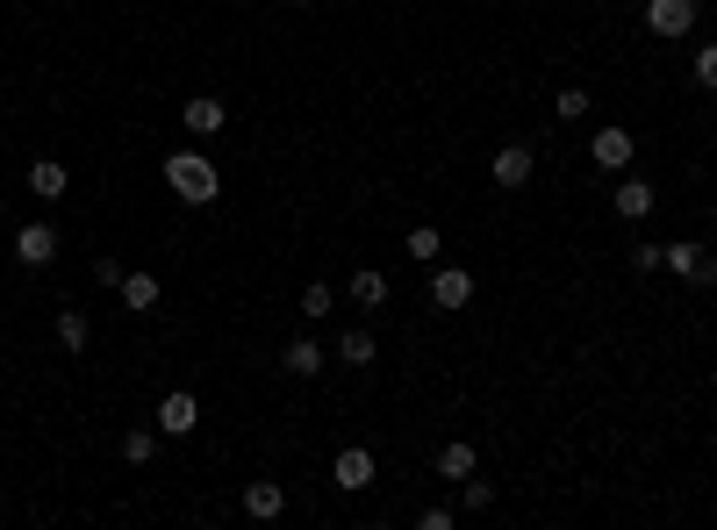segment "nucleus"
<instances>
[{
    "mask_svg": "<svg viewBox=\"0 0 717 530\" xmlns=\"http://www.w3.org/2000/svg\"><path fill=\"white\" fill-rule=\"evenodd\" d=\"M166 187L180 194V201H187V208H208V201H216V194H222V172L208 165L202 151H172V158H166Z\"/></svg>",
    "mask_w": 717,
    "mask_h": 530,
    "instance_id": "obj_1",
    "label": "nucleus"
},
{
    "mask_svg": "<svg viewBox=\"0 0 717 530\" xmlns=\"http://www.w3.org/2000/svg\"><path fill=\"white\" fill-rule=\"evenodd\" d=\"M703 22V8L696 0H646V29L660 36V44H682L689 29Z\"/></svg>",
    "mask_w": 717,
    "mask_h": 530,
    "instance_id": "obj_2",
    "label": "nucleus"
},
{
    "mask_svg": "<svg viewBox=\"0 0 717 530\" xmlns=\"http://www.w3.org/2000/svg\"><path fill=\"white\" fill-rule=\"evenodd\" d=\"M660 266H667V273H682L689 287H710V280H717V258L703 251L696 237H682V244H660Z\"/></svg>",
    "mask_w": 717,
    "mask_h": 530,
    "instance_id": "obj_3",
    "label": "nucleus"
},
{
    "mask_svg": "<svg viewBox=\"0 0 717 530\" xmlns=\"http://www.w3.org/2000/svg\"><path fill=\"white\" fill-rule=\"evenodd\" d=\"M194 430H202V402H194L187 387L166 394V402H158V437H194Z\"/></svg>",
    "mask_w": 717,
    "mask_h": 530,
    "instance_id": "obj_4",
    "label": "nucleus"
},
{
    "mask_svg": "<svg viewBox=\"0 0 717 530\" xmlns=\"http://www.w3.org/2000/svg\"><path fill=\"white\" fill-rule=\"evenodd\" d=\"M330 480H338L344 495H366V488H374V452H366V445H344L338 459H330Z\"/></svg>",
    "mask_w": 717,
    "mask_h": 530,
    "instance_id": "obj_5",
    "label": "nucleus"
},
{
    "mask_svg": "<svg viewBox=\"0 0 717 530\" xmlns=\"http://www.w3.org/2000/svg\"><path fill=\"white\" fill-rule=\"evenodd\" d=\"M15 258L29 266V273H44V266L58 258V230H51V223H22V230H15Z\"/></svg>",
    "mask_w": 717,
    "mask_h": 530,
    "instance_id": "obj_6",
    "label": "nucleus"
},
{
    "mask_svg": "<svg viewBox=\"0 0 717 530\" xmlns=\"http://www.w3.org/2000/svg\"><path fill=\"white\" fill-rule=\"evenodd\" d=\"M430 301H438V308H466V301H474V273H466V266H438V273H430Z\"/></svg>",
    "mask_w": 717,
    "mask_h": 530,
    "instance_id": "obj_7",
    "label": "nucleus"
},
{
    "mask_svg": "<svg viewBox=\"0 0 717 530\" xmlns=\"http://www.w3.org/2000/svg\"><path fill=\"white\" fill-rule=\"evenodd\" d=\"M280 509H288V488L280 480H244V516L252 523H274Z\"/></svg>",
    "mask_w": 717,
    "mask_h": 530,
    "instance_id": "obj_8",
    "label": "nucleus"
},
{
    "mask_svg": "<svg viewBox=\"0 0 717 530\" xmlns=\"http://www.w3.org/2000/svg\"><path fill=\"white\" fill-rule=\"evenodd\" d=\"M531 165H538V158H531V144H502V151H496V187H502V194L531 187Z\"/></svg>",
    "mask_w": 717,
    "mask_h": 530,
    "instance_id": "obj_9",
    "label": "nucleus"
},
{
    "mask_svg": "<svg viewBox=\"0 0 717 530\" xmlns=\"http://www.w3.org/2000/svg\"><path fill=\"white\" fill-rule=\"evenodd\" d=\"M653 201H660V194H653L646 180H617V194H610V208L624 215V223H646V215H653Z\"/></svg>",
    "mask_w": 717,
    "mask_h": 530,
    "instance_id": "obj_10",
    "label": "nucleus"
},
{
    "mask_svg": "<svg viewBox=\"0 0 717 530\" xmlns=\"http://www.w3.org/2000/svg\"><path fill=\"white\" fill-rule=\"evenodd\" d=\"M122 308H130V316H151V308H158V294H166V287H158V273H122Z\"/></svg>",
    "mask_w": 717,
    "mask_h": 530,
    "instance_id": "obj_11",
    "label": "nucleus"
},
{
    "mask_svg": "<svg viewBox=\"0 0 717 530\" xmlns=\"http://www.w3.org/2000/svg\"><path fill=\"white\" fill-rule=\"evenodd\" d=\"M65 187H72V172L58 165V158H36V165H29V194H36V201H65Z\"/></svg>",
    "mask_w": 717,
    "mask_h": 530,
    "instance_id": "obj_12",
    "label": "nucleus"
},
{
    "mask_svg": "<svg viewBox=\"0 0 717 530\" xmlns=\"http://www.w3.org/2000/svg\"><path fill=\"white\" fill-rule=\"evenodd\" d=\"M588 151H596L603 172H624V165H632V130H596V144H588Z\"/></svg>",
    "mask_w": 717,
    "mask_h": 530,
    "instance_id": "obj_13",
    "label": "nucleus"
},
{
    "mask_svg": "<svg viewBox=\"0 0 717 530\" xmlns=\"http://www.w3.org/2000/svg\"><path fill=\"white\" fill-rule=\"evenodd\" d=\"M280 366H288V373H294V380H316V373H324V344H308V337H294V344H288V352H280Z\"/></svg>",
    "mask_w": 717,
    "mask_h": 530,
    "instance_id": "obj_14",
    "label": "nucleus"
},
{
    "mask_svg": "<svg viewBox=\"0 0 717 530\" xmlns=\"http://www.w3.org/2000/svg\"><path fill=\"white\" fill-rule=\"evenodd\" d=\"M466 473H481V459H474V445H460V437H452V445L438 452V480H452V488H460Z\"/></svg>",
    "mask_w": 717,
    "mask_h": 530,
    "instance_id": "obj_15",
    "label": "nucleus"
},
{
    "mask_svg": "<svg viewBox=\"0 0 717 530\" xmlns=\"http://www.w3.org/2000/svg\"><path fill=\"white\" fill-rule=\"evenodd\" d=\"M58 344H65V352H86V337H94V323H86V308H58Z\"/></svg>",
    "mask_w": 717,
    "mask_h": 530,
    "instance_id": "obj_16",
    "label": "nucleus"
},
{
    "mask_svg": "<svg viewBox=\"0 0 717 530\" xmlns=\"http://www.w3.org/2000/svg\"><path fill=\"white\" fill-rule=\"evenodd\" d=\"M187 130H194V137H216V130H222V101H216V94H194V101H187Z\"/></svg>",
    "mask_w": 717,
    "mask_h": 530,
    "instance_id": "obj_17",
    "label": "nucleus"
},
{
    "mask_svg": "<svg viewBox=\"0 0 717 530\" xmlns=\"http://www.w3.org/2000/svg\"><path fill=\"white\" fill-rule=\"evenodd\" d=\"M352 301H358V308H380V301H388V273L358 266V273H352Z\"/></svg>",
    "mask_w": 717,
    "mask_h": 530,
    "instance_id": "obj_18",
    "label": "nucleus"
},
{
    "mask_svg": "<svg viewBox=\"0 0 717 530\" xmlns=\"http://www.w3.org/2000/svg\"><path fill=\"white\" fill-rule=\"evenodd\" d=\"M438 251H445L438 223H416V230H410V258H416V266H430V258H438Z\"/></svg>",
    "mask_w": 717,
    "mask_h": 530,
    "instance_id": "obj_19",
    "label": "nucleus"
},
{
    "mask_svg": "<svg viewBox=\"0 0 717 530\" xmlns=\"http://www.w3.org/2000/svg\"><path fill=\"white\" fill-rule=\"evenodd\" d=\"M338 359L344 366H374V337H366V330H344V337H338Z\"/></svg>",
    "mask_w": 717,
    "mask_h": 530,
    "instance_id": "obj_20",
    "label": "nucleus"
},
{
    "mask_svg": "<svg viewBox=\"0 0 717 530\" xmlns=\"http://www.w3.org/2000/svg\"><path fill=\"white\" fill-rule=\"evenodd\" d=\"M122 459H130V466H151L158 459V430H130V437H122Z\"/></svg>",
    "mask_w": 717,
    "mask_h": 530,
    "instance_id": "obj_21",
    "label": "nucleus"
},
{
    "mask_svg": "<svg viewBox=\"0 0 717 530\" xmlns=\"http://www.w3.org/2000/svg\"><path fill=\"white\" fill-rule=\"evenodd\" d=\"M460 502H466V509H488V502H496V488H488L481 473H466V480H460Z\"/></svg>",
    "mask_w": 717,
    "mask_h": 530,
    "instance_id": "obj_22",
    "label": "nucleus"
},
{
    "mask_svg": "<svg viewBox=\"0 0 717 530\" xmlns=\"http://www.w3.org/2000/svg\"><path fill=\"white\" fill-rule=\"evenodd\" d=\"M552 108H560L567 122H581V115H588V86H560V101H552Z\"/></svg>",
    "mask_w": 717,
    "mask_h": 530,
    "instance_id": "obj_23",
    "label": "nucleus"
},
{
    "mask_svg": "<svg viewBox=\"0 0 717 530\" xmlns=\"http://www.w3.org/2000/svg\"><path fill=\"white\" fill-rule=\"evenodd\" d=\"M696 86H703V94H717V44H703V51H696Z\"/></svg>",
    "mask_w": 717,
    "mask_h": 530,
    "instance_id": "obj_24",
    "label": "nucleus"
},
{
    "mask_svg": "<svg viewBox=\"0 0 717 530\" xmlns=\"http://www.w3.org/2000/svg\"><path fill=\"white\" fill-rule=\"evenodd\" d=\"M302 316H330V287H324V280H308V287H302Z\"/></svg>",
    "mask_w": 717,
    "mask_h": 530,
    "instance_id": "obj_25",
    "label": "nucleus"
},
{
    "mask_svg": "<svg viewBox=\"0 0 717 530\" xmlns=\"http://www.w3.org/2000/svg\"><path fill=\"white\" fill-rule=\"evenodd\" d=\"M632 273H660V244H632Z\"/></svg>",
    "mask_w": 717,
    "mask_h": 530,
    "instance_id": "obj_26",
    "label": "nucleus"
},
{
    "mask_svg": "<svg viewBox=\"0 0 717 530\" xmlns=\"http://www.w3.org/2000/svg\"><path fill=\"white\" fill-rule=\"evenodd\" d=\"M288 8H308V0H288Z\"/></svg>",
    "mask_w": 717,
    "mask_h": 530,
    "instance_id": "obj_27",
    "label": "nucleus"
}]
</instances>
